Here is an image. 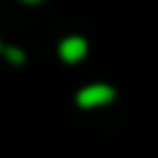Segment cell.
<instances>
[{"mask_svg": "<svg viewBox=\"0 0 158 158\" xmlns=\"http://www.w3.org/2000/svg\"><path fill=\"white\" fill-rule=\"evenodd\" d=\"M27 3H35V0H27Z\"/></svg>", "mask_w": 158, "mask_h": 158, "instance_id": "4", "label": "cell"}, {"mask_svg": "<svg viewBox=\"0 0 158 158\" xmlns=\"http://www.w3.org/2000/svg\"><path fill=\"white\" fill-rule=\"evenodd\" d=\"M6 56H9L15 64H23V50H15V47H9V50H6Z\"/></svg>", "mask_w": 158, "mask_h": 158, "instance_id": "3", "label": "cell"}, {"mask_svg": "<svg viewBox=\"0 0 158 158\" xmlns=\"http://www.w3.org/2000/svg\"><path fill=\"white\" fill-rule=\"evenodd\" d=\"M111 100H114V88H108V85H88V88H82L76 94V102L82 108H97Z\"/></svg>", "mask_w": 158, "mask_h": 158, "instance_id": "1", "label": "cell"}, {"mask_svg": "<svg viewBox=\"0 0 158 158\" xmlns=\"http://www.w3.org/2000/svg\"><path fill=\"white\" fill-rule=\"evenodd\" d=\"M88 53V41L82 38V35H68V38H62V44H59V56L64 59V62H79V59Z\"/></svg>", "mask_w": 158, "mask_h": 158, "instance_id": "2", "label": "cell"}]
</instances>
